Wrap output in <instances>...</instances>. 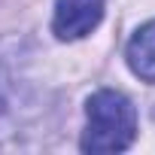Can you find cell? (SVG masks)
<instances>
[{
    "label": "cell",
    "instance_id": "1",
    "mask_svg": "<svg viewBox=\"0 0 155 155\" xmlns=\"http://www.w3.org/2000/svg\"><path fill=\"white\" fill-rule=\"evenodd\" d=\"M137 137V110L134 104L113 88H101L85 104V131H82V152L107 155L122 152Z\"/></svg>",
    "mask_w": 155,
    "mask_h": 155
},
{
    "label": "cell",
    "instance_id": "2",
    "mask_svg": "<svg viewBox=\"0 0 155 155\" xmlns=\"http://www.w3.org/2000/svg\"><path fill=\"white\" fill-rule=\"evenodd\" d=\"M107 0H55V15H52V31L58 40H82L88 37L101 18H104Z\"/></svg>",
    "mask_w": 155,
    "mask_h": 155
},
{
    "label": "cell",
    "instance_id": "3",
    "mask_svg": "<svg viewBox=\"0 0 155 155\" xmlns=\"http://www.w3.org/2000/svg\"><path fill=\"white\" fill-rule=\"evenodd\" d=\"M125 58L134 76H140L143 82H155V18L134 31V37L128 40Z\"/></svg>",
    "mask_w": 155,
    "mask_h": 155
}]
</instances>
